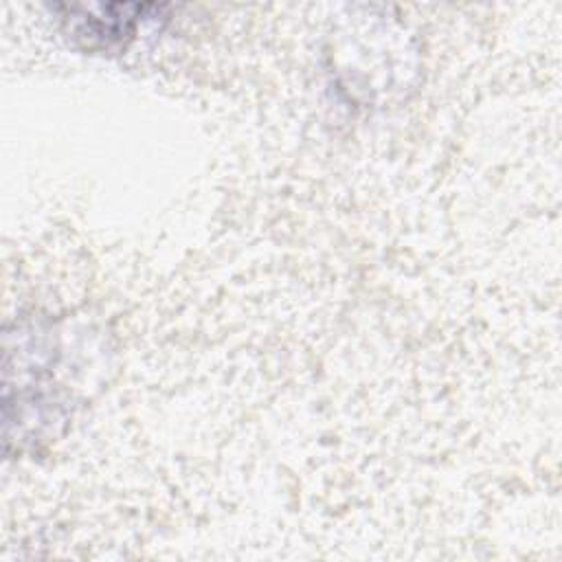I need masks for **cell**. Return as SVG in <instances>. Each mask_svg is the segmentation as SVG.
Instances as JSON below:
<instances>
[{
	"mask_svg": "<svg viewBox=\"0 0 562 562\" xmlns=\"http://www.w3.org/2000/svg\"><path fill=\"white\" fill-rule=\"evenodd\" d=\"M112 7H70L68 33L88 50H108L112 46H123L125 40L134 35L138 13L143 7L123 4L121 13L112 15Z\"/></svg>",
	"mask_w": 562,
	"mask_h": 562,
	"instance_id": "cell-1",
	"label": "cell"
}]
</instances>
